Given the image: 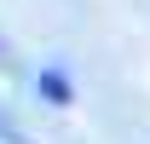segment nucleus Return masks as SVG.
<instances>
[{"instance_id":"obj_1","label":"nucleus","mask_w":150,"mask_h":144,"mask_svg":"<svg viewBox=\"0 0 150 144\" xmlns=\"http://www.w3.org/2000/svg\"><path fill=\"white\" fill-rule=\"evenodd\" d=\"M40 92H46L52 104H69V81H64L58 69H46V75H40Z\"/></svg>"}]
</instances>
